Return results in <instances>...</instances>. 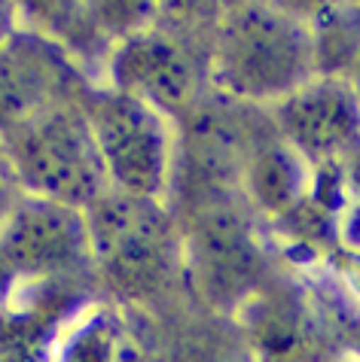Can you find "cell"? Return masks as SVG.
I'll use <instances>...</instances> for the list:
<instances>
[{
    "instance_id": "obj_6",
    "label": "cell",
    "mask_w": 360,
    "mask_h": 362,
    "mask_svg": "<svg viewBox=\"0 0 360 362\" xmlns=\"http://www.w3.org/2000/svg\"><path fill=\"white\" fill-rule=\"evenodd\" d=\"M107 76L113 92L144 100L156 113L193 116L205 104L211 79V55H202L184 28L159 25V16L141 31L110 49Z\"/></svg>"
},
{
    "instance_id": "obj_19",
    "label": "cell",
    "mask_w": 360,
    "mask_h": 362,
    "mask_svg": "<svg viewBox=\"0 0 360 362\" xmlns=\"http://www.w3.org/2000/svg\"><path fill=\"white\" fill-rule=\"evenodd\" d=\"M13 13H16L13 6L0 4V40H6L9 34L16 31V18H13Z\"/></svg>"
},
{
    "instance_id": "obj_3",
    "label": "cell",
    "mask_w": 360,
    "mask_h": 362,
    "mask_svg": "<svg viewBox=\"0 0 360 362\" xmlns=\"http://www.w3.org/2000/svg\"><path fill=\"white\" fill-rule=\"evenodd\" d=\"M186 274L214 308H242L269 277L257 214L244 195H186L180 235Z\"/></svg>"
},
{
    "instance_id": "obj_4",
    "label": "cell",
    "mask_w": 360,
    "mask_h": 362,
    "mask_svg": "<svg viewBox=\"0 0 360 362\" xmlns=\"http://www.w3.org/2000/svg\"><path fill=\"white\" fill-rule=\"evenodd\" d=\"M79 98L43 110L4 134L0 144L25 195L86 210L104 189H110V183Z\"/></svg>"
},
{
    "instance_id": "obj_16",
    "label": "cell",
    "mask_w": 360,
    "mask_h": 362,
    "mask_svg": "<svg viewBox=\"0 0 360 362\" xmlns=\"http://www.w3.org/2000/svg\"><path fill=\"white\" fill-rule=\"evenodd\" d=\"M330 265H333L339 284L345 286V293L354 298V305H360V250H333Z\"/></svg>"
},
{
    "instance_id": "obj_2",
    "label": "cell",
    "mask_w": 360,
    "mask_h": 362,
    "mask_svg": "<svg viewBox=\"0 0 360 362\" xmlns=\"http://www.w3.org/2000/svg\"><path fill=\"white\" fill-rule=\"evenodd\" d=\"M89 262L123 298H150L184 259L180 235L162 201L104 189L86 210Z\"/></svg>"
},
{
    "instance_id": "obj_20",
    "label": "cell",
    "mask_w": 360,
    "mask_h": 362,
    "mask_svg": "<svg viewBox=\"0 0 360 362\" xmlns=\"http://www.w3.org/2000/svg\"><path fill=\"white\" fill-rule=\"evenodd\" d=\"M342 79L354 88L357 98H360V49H357V55L351 58V64H348V70H345V76H342Z\"/></svg>"
},
{
    "instance_id": "obj_7",
    "label": "cell",
    "mask_w": 360,
    "mask_h": 362,
    "mask_svg": "<svg viewBox=\"0 0 360 362\" xmlns=\"http://www.w3.org/2000/svg\"><path fill=\"white\" fill-rule=\"evenodd\" d=\"M89 265L83 210L22 192L0 219V268L16 284L77 277Z\"/></svg>"
},
{
    "instance_id": "obj_17",
    "label": "cell",
    "mask_w": 360,
    "mask_h": 362,
    "mask_svg": "<svg viewBox=\"0 0 360 362\" xmlns=\"http://www.w3.org/2000/svg\"><path fill=\"white\" fill-rule=\"evenodd\" d=\"M18 198H22V186H18V177H16L4 144H0V219L9 214V207H13Z\"/></svg>"
},
{
    "instance_id": "obj_18",
    "label": "cell",
    "mask_w": 360,
    "mask_h": 362,
    "mask_svg": "<svg viewBox=\"0 0 360 362\" xmlns=\"http://www.w3.org/2000/svg\"><path fill=\"white\" fill-rule=\"evenodd\" d=\"M339 170H342V186H345L348 207H351L354 214H360V144L342 158V162H339Z\"/></svg>"
},
{
    "instance_id": "obj_14",
    "label": "cell",
    "mask_w": 360,
    "mask_h": 362,
    "mask_svg": "<svg viewBox=\"0 0 360 362\" xmlns=\"http://www.w3.org/2000/svg\"><path fill=\"white\" fill-rule=\"evenodd\" d=\"M123 329L101 305H79L49 347L46 362H123Z\"/></svg>"
},
{
    "instance_id": "obj_5",
    "label": "cell",
    "mask_w": 360,
    "mask_h": 362,
    "mask_svg": "<svg viewBox=\"0 0 360 362\" xmlns=\"http://www.w3.org/2000/svg\"><path fill=\"white\" fill-rule=\"evenodd\" d=\"M110 189L137 198H162L174 170L168 119L113 88H86L79 98Z\"/></svg>"
},
{
    "instance_id": "obj_15",
    "label": "cell",
    "mask_w": 360,
    "mask_h": 362,
    "mask_svg": "<svg viewBox=\"0 0 360 362\" xmlns=\"http://www.w3.org/2000/svg\"><path fill=\"white\" fill-rule=\"evenodd\" d=\"M168 362H254V356L238 326L205 320L177 332L168 350Z\"/></svg>"
},
{
    "instance_id": "obj_10",
    "label": "cell",
    "mask_w": 360,
    "mask_h": 362,
    "mask_svg": "<svg viewBox=\"0 0 360 362\" xmlns=\"http://www.w3.org/2000/svg\"><path fill=\"white\" fill-rule=\"evenodd\" d=\"M71 55L34 31L0 40V137L49 107L77 100L86 92Z\"/></svg>"
},
{
    "instance_id": "obj_12",
    "label": "cell",
    "mask_w": 360,
    "mask_h": 362,
    "mask_svg": "<svg viewBox=\"0 0 360 362\" xmlns=\"http://www.w3.org/2000/svg\"><path fill=\"white\" fill-rule=\"evenodd\" d=\"M86 305L77 277L16 284L0 308V362H46L64 320Z\"/></svg>"
},
{
    "instance_id": "obj_1",
    "label": "cell",
    "mask_w": 360,
    "mask_h": 362,
    "mask_svg": "<svg viewBox=\"0 0 360 362\" xmlns=\"http://www.w3.org/2000/svg\"><path fill=\"white\" fill-rule=\"evenodd\" d=\"M315 70V40L303 16L272 4H238L220 16L211 40V83L235 104H278Z\"/></svg>"
},
{
    "instance_id": "obj_8",
    "label": "cell",
    "mask_w": 360,
    "mask_h": 362,
    "mask_svg": "<svg viewBox=\"0 0 360 362\" xmlns=\"http://www.w3.org/2000/svg\"><path fill=\"white\" fill-rule=\"evenodd\" d=\"M259 128L242 116L238 104L205 100L184 119L180 137V195H242L247 162L259 144Z\"/></svg>"
},
{
    "instance_id": "obj_9",
    "label": "cell",
    "mask_w": 360,
    "mask_h": 362,
    "mask_svg": "<svg viewBox=\"0 0 360 362\" xmlns=\"http://www.w3.org/2000/svg\"><path fill=\"white\" fill-rule=\"evenodd\" d=\"M272 125L312 168L339 165L360 144V98L345 79L315 74L278 100Z\"/></svg>"
},
{
    "instance_id": "obj_13",
    "label": "cell",
    "mask_w": 360,
    "mask_h": 362,
    "mask_svg": "<svg viewBox=\"0 0 360 362\" xmlns=\"http://www.w3.org/2000/svg\"><path fill=\"white\" fill-rule=\"evenodd\" d=\"M312 165L296 153L290 144L278 137L275 125L257 144L251 162H247L242 195L257 216L278 223L287 216L312 189Z\"/></svg>"
},
{
    "instance_id": "obj_11",
    "label": "cell",
    "mask_w": 360,
    "mask_h": 362,
    "mask_svg": "<svg viewBox=\"0 0 360 362\" xmlns=\"http://www.w3.org/2000/svg\"><path fill=\"white\" fill-rule=\"evenodd\" d=\"M242 332L254 362H324V332L308 296L290 280L266 277L242 305Z\"/></svg>"
}]
</instances>
